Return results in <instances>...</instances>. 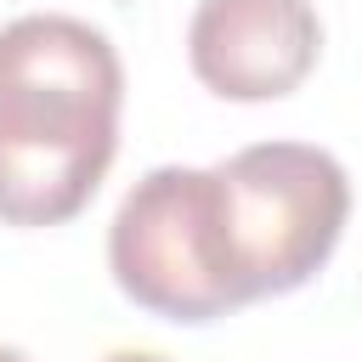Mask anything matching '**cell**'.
<instances>
[{"mask_svg": "<svg viewBox=\"0 0 362 362\" xmlns=\"http://www.w3.org/2000/svg\"><path fill=\"white\" fill-rule=\"evenodd\" d=\"M124 68L102 28L28 11L0 28V221H74L119 153Z\"/></svg>", "mask_w": 362, "mask_h": 362, "instance_id": "cell-1", "label": "cell"}, {"mask_svg": "<svg viewBox=\"0 0 362 362\" xmlns=\"http://www.w3.org/2000/svg\"><path fill=\"white\" fill-rule=\"evenodd\" d=\"M209 181L221 266L238 311L305 288L334 260L351 215V175L328 147L255 141L209 164Z\"/></svg>", "mask_w": 362, "mask_h": 362, "instance_id": "cell-2", "label": "cell"}, {"mask_svg": "<svg viewBox=\"0 0 362 362\" xmlns=\"http://www.w3.org/2000/svg\"><path fill=\"white\" fill-rule=\"evenodd\" d=\"M107 272L119 294L164 322L204 328L232 317V283L215 238V181L192 164L147 170L113 209L107 226Z\"/></svg>", "mask_w": 362, "mask_h": 362, "instance_id": "cell-3", "label": "cell"}, {"mask_svg": "<svg viewBox=\"0 0 362 362\" xmlns=\"http://www.w3.org/2000/svg\"><path fill=\"white\" fill-rule=\"evenodd\" d=\"M322 57L311 0H198L187 23V62L221 102H277L305 85Z\"/></svg>", "mask_w": 362, "mask_h": 362, "instance_id": "cell-4", "label": "cell"}, {"mask_svg": "<svg viewBox=\"0 0 362 362\" xmlns=\"http://www.w3.org/2000/svg\"><path fill=\"white\" fill-rule=\"evenodd\" d=\"M102 362H170L164 351H113V356H102Z\"/></svg>", "mask_w": 362, "mask_h": 362, "instance_id": "cell-5", "label": "cell"}, {"mask_svg": "<svg viewBox=\"0 0 362 362\" xmlns=\"http://www.w3.org/2000/svg\"><path fill=\"white\" fill-rule=\"evenodd\" d=\"M0 362H28V356H23L17 345H0Z\"/></svg>", "mask_w": 362, "mask_h": 362, "instance_id": "cell-6", "label": "cell"}]
</instances>
